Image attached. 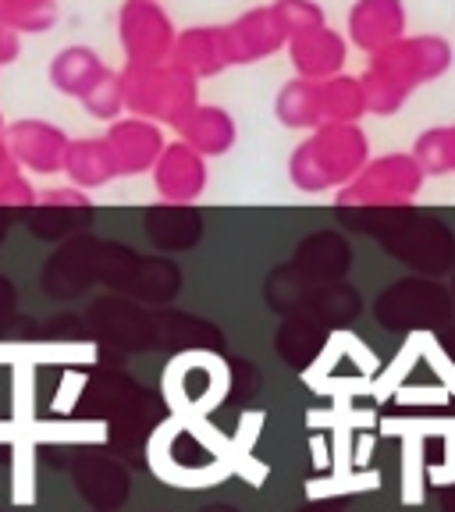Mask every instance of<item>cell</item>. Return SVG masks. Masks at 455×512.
<instances>
[{
  "label": "cell",
  "mask_w": 455,
  "mask_h": 512,
  "mask_svg": "<svg viewBox=\"0 0 455 512\" xmlns=\"http://www.w3.org/2000/svg\"><path fill=\"white\" fill-rule=\"evenodd\" d=\"M441 509H445V512H455V484H448V488L441 491Z\"/></svg>",
  "instance_id": "6"
},
{
  "label": "cell",
  "mask_w": 455,
  "mask_h": 512,
  "mask_svg": "<svg viewBox=\"0 0 455 512\" xmlns=\"http://www.w3.org/2000/svg\"><path fill=\"white\" fill-rule=\"evenodd\" d=\"M438 342H441V352H445L448 360L455 363V328H445V331H438Z\"/></svg>",
  "instance_id": "5"
},
{
  "label": "cell",
  "mask_w": 455,
  "mask_h": 512,
  "mask_svg": "<svg viewBox=\"0 0 455 512\" xmlns=\"http://www.w3.org/2000/svg\"><path fill=\"white\" fill-rule=\"evenodd\" d=\"M324 342H328V331L320 328V324H313L310 317H292L278 331V356L292 370H306L320 356Z\"/></svg>",
  "instance_id": "4"
},
{
  "label": "cell",
  "mask_w": 455,
  "mask_h": 512,
  "mask_svg": "<svg viewBox=\"0 0 455 512\" xmlns=\"http://www.w3.org/2000/svg\"><path fill=\"white\" fill-rule=\"evenodd\" d=\"M203 512H239V509H232V505H207Z\"/></svg>",
  "instance_id": "8"
},
{
  "label": "cell",
  "mask_w": 455,
  "mask_h": 512,
  "mask_svg": "<svg viewBox=\"0 0 455 512\" xmlns=\"http://www.w3.org/2000/svg\"><path fill=\"white\" fill-rule=\"evenodd\" d=\"M89 324H93L96 338L121 352H143V349H157L160 331H157V313H143L136 306L114 303L104 299L89 310Z\"/></svg>",
  "instance_id": "3"
},
{
  "label": "cell",
  "mask_w": 455,
  "mask_h": 512,
  "mask_svg": "<svg viewBox=\"0 0 455 512\" xmlns=\"http://www.w3.org/2000/svg\"><path fill=\"white\" fill-rule=\"evenodd\" d=\"M299 512H342L338 505H331V502H310V505H303Z\"/></svg>",
  "instance_id": "7"
},
{
  "label": "cell",
  "mask_w": 455,
  "mask_h": 512,
  "mask_svg": "<svg viewBox=\"0 0 455 512\" xmlns=\"http://www.w3.org/2000/svg\"><path fill=\"white\" fill-rule=\"evenodd\" d=\"M79 495L93 505L96 512H114L132 498V480H128V466L121 463L114 452H82L72 463Z\"/></svg>",
  "instance_id": "2"
},
{
  "label": "cell",
  "mask_w": 455,
  "mask_h": 512,
  "mask_svg": "<svg viewBox=\"0 0 455 512\" xmlns=\"http://www.w3.org/2000/svg\"><path fill=\"white\" fill-rule=\"evenodd\" d=\"M374 317L388 331H416V328H441L452 317V303L438 285L427 281H402L388 296L377 299Z\"/></svg>",
  "instance_id": "1"
}]
</instances>
